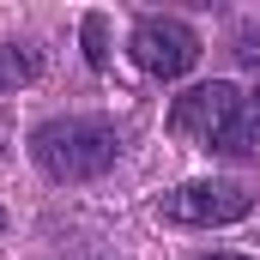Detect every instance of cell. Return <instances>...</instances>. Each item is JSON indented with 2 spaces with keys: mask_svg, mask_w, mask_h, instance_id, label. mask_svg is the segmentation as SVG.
Returning a JSON list of instances; mask_svg holds the SVG:
<instances>
[{
  "mask_svg": "<svg viewBox=\"0 0 260 260\" xmlns=\"http://www.w3.org/2000/svg\"><path fill=\"white\" fill-rule=\"evenodd\" d=\"M30 157L55 182H97L121 157V133L103 115H55L30 133Z\"/></svg>",
  "mask_w": 260,
  "mask_h": 260,
  "instance_id": "1",
  "label": "cell"
},
{
  "mask_svg": "<svg viewBox=\"0 0 260 260\" xmlns=\"http://www.w3.org/2000/svg\"><path fill=\"white\" fill-rule=\"evenodd\" d=\"M127 55H133V67L151 73V79H182V73L200 61V30H194V24H182V18L151 12V18L133 24Z\"/></svg>",
  "mask_w": 260,
  "mask_h": 260,
  "instance_id": "2",
  "label": "cell"
},
{
  "mask_svg": "<svg viewBox=\"0 0 260 260\" xmlns=\"http://www.w3.org/2000/svg\"><path fill=\"white\" fill-rule=\"evenodd\" d=\"M157 212H164L170 224H200V230H212V224L248 218V212H254V188H242V182H182V188H170V194L157 200Z\"/></svg>",
  "mask_w": 260,
  "mask_h": 260,
  "instance_id": "3",
  "label": "cell"
},
{
  "mask_svg": "<svg viewBox=\"0 0 260 260\" xmlns=\"http://www.w3.org/2000/svg\"><path fill=\"white\" fill-rule=\"evenodd\" d=\"M236 103H242V91H236V85H224V79L194 85V91H182V97H176V109H170V127L182 133V139H200V145L212 151V145L224 139V127H230Z\"/></svg>",
  "mask_w": 260,
  "mask_h": 260,
  "instance_id": "4",
  "label": "cell"
},
{
  "mask_svg": "<svg viewBox=\"0 0 260 260\" xmlns=\"http://www.w3.org/2000/svg\"><path fill=\"white\" fill-rule=\"evenodd\" d=\"M212 151H218V157H260V91L236 103L230 127H224V139H218Z\"/></svg>",
  "mask_w": 260,
  "mask_h": 260,
  "instance_id": "5",
  "label": "cell"
},
{
  "mask_svg": "<svg viewBox=\"0 0 260 260\" xmlns=\"http://www.w3.org/2000/svg\"><path fill=\"white\" fill-rule=\"evenodd\" d=\"M37 73H43V49L37 43H0V97L30 85Z\"/></svg>",
  "mask_w": 260,
  "mask_h": 260,
  "instance_id": "6",
  "label": "cell"
},
{
  "mask_svg": "<svg viewBox=\"0 0 260 260\" xmlns=\"http://www.w3.org/2000/svg\"><path fill=\"white\" fill-rule=\"evenodd\" d=\"M85 43H91V49H85V55H91V67H103V61H109V49H103V18H97V12L85 18Z\"/></svg>",
  "mask_w": 260,
  "mask_h": 260,
  "instance_id": "7",
  "label": "cell"
},
{
  "mask_svg": "<svg viewBox=\"0 0 260 260\" xmlns=\"http://www.w3.org/2000/svg\"><path fill=\"white\" fill-rule=\"evenodd\" d=\"M200 260H248V254H200Z\"/></svg>",
  "mask_w": 260,
  "mask_h": 260,
  "instance_id": "8",
  "label": "cell"
},
{
  "mask_svg": "<svg viewBox=\"0 0 260 260\" xmlns=\"http://www.w3.org/2000/svg\"><path fill=\"white\" fill-rule=\"evenodd\" d=\"M0 230H6V212H0Z\"/></svg>",
  "mask_w": 260,
  "mask_h": 260,
  "instance_id": "9",
  "label": "cell"
}]
</instances>
